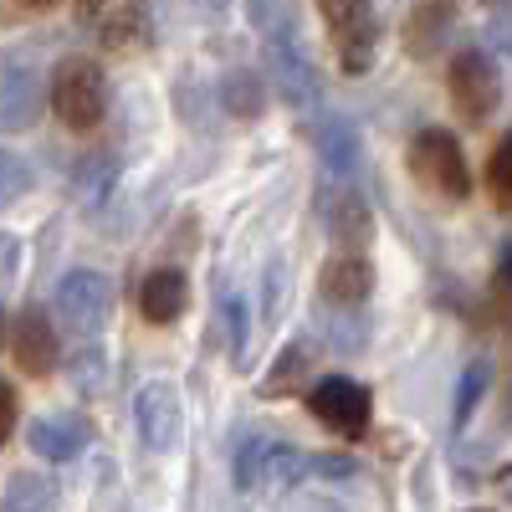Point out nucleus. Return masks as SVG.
<instances>
[{
    "mask_svg": "<svg viewBox=\"0 0 512 512\" xmlns=\"http://www.w3.org/2000/svg\"><path fill=\"white\" fill-rule=\"evenodd\" d=\"M313 144L323 154L328 175H354V169H359V128L349 118H323L313 128Z\"/></svg>",
    "mask_w": 512,
    "mask_h": 512,
    "instance_id": "obj_17",
    "label": "nucleus"
},
{
    "mask_svg": "<svg viewBox=\"0 0 512 512\" xmlns=\"http://www.w3.org/2000/svg\"><path fill=\"white\" fill-rule=\"evenodd\" d=\"M88 436H93V425L82 420L77 410H52V415H36V420L26 425V446H31L41 461H52V466L82 456Z\"/></svg>",
    "mask_w": 512,
    "mask_h": 512,
    "instance_id": "obj_11",
    "label": "nucleus"
},
{
    "mask_svg": "<svg viewBox=\"0 0 512 512\" xmlns=\"http://www.w3.org/2000/svg\"><path fill=\"white\" fill-rule=\"evenodd\" d=\"M6 333H11V328H6V308H0V344H6Z\"/></svg>",
    "mask_w": 512,
    "mask_h": 512,
    "instance_id": "obj_34",
    "label": "nucleus"
},
{
    "mask_svg": "<svg viewBox=\"0 0 512 512\" xmlns=\"http://www.w3.org/2000/svg\"><path fill=\"white\" fill-rule=\"evenodd\" d=\"M21 6H52V0H21Z\"/></svg>",
    "mask_w": 512,
    "mask_h": 512,
    "instance_id": "obj_35",
    "label": "nucleus"
},
{
    "mask_svg": "<svg viewBox=\"0 0 512 512\" xmlns=\"http://www.w3.org/2000/svg\"><path fill=\"white\" fill-rule=\"evenodd\" d=\"M451 26H456V16H451L446 0H420V6L410 11V21H405V52L410 57H436L446 47Z\"/></svg>",
    "mask_w": 512,
    "mask_h": 512,
    "instance_id": "obj_16",
    "label": "nucleus"
},
{
    "mask_svg": "<svg viewBox=\"0 0 512 512\" xmlns=\"http://www.w3.org/2000/svg\"><path fill=\"white\" fill-rule=\"evenodd\" d=\"M487 180H492V190L512 205V134L492 149V164H487Z\"/></svg>",
    "mask_w": 512,
    "mask_h": 512,
    "instance_id": "obj_26",
    "label": "nucleus"
},
{
    "mask_svg": "<svg viewBox=\"0 0 512 512\" xmlns=\"http://www.w3.org/2000/svg\"><path fill=\"white\" fill-rule=\"evenodd\" d=\"M318 221L333 241H364L369 236V205L359 190H323L318 195Z\"/></svg>",
    "mask_w": 512,
    "mask_h": 512,
    "instance_id": "obj_14",
    "label": "nucleus"
},
{
    "mask_svg": "<svg viewBox=\"0 0 512 512\" xmlns=\"http://www.w3.org/2000/svg\"><path fill=\"white\" fill-rule=\"evenodd\" d=\"M26 190H31V169H26L11 149H0V210L16 205Z\"/></svg>",
    "mask_w": 512,
    "mask_h": 512,
    "instance_id": "obj_23",
    "label": "nucleus"
},
{
    "mask_svg": "<svg viewBox=\"0 0 512 512\" xmlns=\"http://www.w3.org/2000/svg\"><path fill=\"white\" fill-rule=\"evenodd\" d=\"M185 297H190L185 272L159 267V272H149V277L139 282V313H144L149 323H175V318L185 313Z\"/></svg>",
    "mask_w": 512,
    "mask_h": 512,
    "instance_id": "obj_15",
    "label": "nucleus"
},
{
    "mask_svg": "<svg viewBox=\"0 0 512 512\" xmlns=\"http://www.w3.org/2000/svg\"><path fill=\"white\" fill-rule=\"evenodd\" d=\"M41 108H47V98H41L36 67H0V128L21 134L41 118Z\"/></svg>",
    "mask_w": 512,
    "mask_h": 512,
    "instance_id": "obj_12",
    "label": "nucleus"
},
{
    "mask_svg": "<svg viewBox=\"0 0 512 512\" xmlns=\"http://www.w3.org/2000/svg\"><path fill=\"white\" fill-rule=\"evenodd\" d=\"M369 292H374V267L364 262L359 251L328 256V267H323V297H328L333 308H359Z\"/></svg>",
    "mask_w": 512,
    "mask_h": 512,
    "instance_id": "obj_13",
    "label": "nucleus"
},
{
    "mask_svg": "<svg viewBox=\"0 0 512 512\" xmlns=\"http://www.w3.org/2000/svg\"><path fill=\"white\" fill-rule=\"evenodd\" d=\"M482 6H507V0H482Z\"/></svg>",
    "mask_w": 512,
    "mask_h": 512,
    "instance_id": "obj_36",
    "label": "nucleus"
},
{
    "mask_svg": "<svg viewBox=\"0 0 512 512\" xmlns=\"http://www.w3.org/2000/svg\"><path fill=\"white\" fill-rule=\"evenodd\" d=\"M292 512H344V507H338V502H328V497H303V502H297Z\"/></svg>",
    "mask_w": 512,
    "mask_h": 512,
    "instance_id": "obj_31",
    "label": "nucleus"
},
{
    "mask_svg": "<svg viewBox=\"0 0 512 512\" xmlns=\"http://www.w3.org/2000/svg\"><path fill=\"white\" fill-rule=\"evenodd\" d=\"M313 472H328L333 482H344V477H354V461H344V456H313Z\"/></svg>",
    "mask_w": 512,
    "mask_h": 512,
    "instance_id": "obj_30",
    "label": "nucleus"
},
{
    "mask_svg": "<svg viewBox=\"0 0 512 512\" xmlns=\"http://www.w3.org/2000/svg\"><path fill=\"white\" fill-rule=\"evenodd\" d=\"M108 185H113V159H88V164H82L77 190H82V200H88V205H98L108 195Z\"/></svg>",
    "mask_w": 512,
    "mask_h": 512,
    "instance_id": "obj_25",
    "label": "nucleus"
},
{
    "mask_svg": "<svg viewBox=\"0 0 512 512\" xmlns=\"http://www.w3.org/2000/svg\"><path fill=\"white\" fill-rule=\"evenodd\" d=\"M221 103H226L236 118H256V113H262V103H267V93H262V77H256L251 67L226 72V82H221Z\"/></svg>",
    "mask_w": 512,
    "mask_h": 512,
    "instance_id": "obj_20",
    "label": "nucleus"
},
{
    "mask_svg": "<svg viewBox=\"0 0 512 512\" xmlns=\"http://www.w3.org/2000/svg\"><path fill=\"white\" fill-rule=\"evenodd\" d=\"M0 512H52V487L41 477H16L0 497Z\"/></svg>",
    "mask_w": 512,
    "mask_h": 512,
    "instance_id": "obj_21",
    "label": "nucleus"
},
{
    "mask_svg": "<svg viewBox=\"0 0 512 512\" xmlns=\"http://www.w3.org/2000/svg\"><path fill=\"white\" fill-rule=\"evenodd\" d=\"M472 512H487V507H472Z\"/></svg>",
    "mask_w": 512,
    "mask_h": 512,
    "instance_id": "obj_37",
    "label": "nucleus"
},
{
    "mask_svg": "<svg viewBox=\"0 0 512 512\" xmlns=\"http://www.w3.org/2000/svg\"><path fill=\"white\" fill-rule=\"evenodd\" d=\"M303 472H313V456H303L297 446H287L277 436H251L236 451V487L241 492H287L303 482Z\"/></svg>",
    "mask_w": 512,
    "mask_h": 512,
    "instance_id": "obj_2",
    "label": "nucleus"
},
{
    "mask_svg": "<svg viewBox=\"0 0 512 512\" xmlns=\"http://www.w3.org/2000/svg\"><path fill=\"white\" fill-rule=\"evenodd\" d=\"M308 410L328 425V431H338V436H364L369 431V415H374V400H369V390L359 379H349V374H328V379H318L313 390H308Z\"/></svg>",
    "mask_w": 512,
    "mask_h": 512,
    "instance_id": "obj_5",
    "label": "nucleus"
},
{
    "mask_svg": "<svg viewBox=\"0 0 512 512\" xmlns=\"http://www.w3.org/2000/svg\"><path fill=\"white\" fill-rule=\"evenodd\" d=\"M318 11L328 21V36L338 47L349 77H364L374 67V47H379V21H374V0H318Z\"/></svg>",
    "mask_w": 512,
    "mask_h": 512,
    "instance_id": "obj_4",
    "label": "nucleus"
},
{
    "mask_svg": "<svg viewBox=\"0 0 512 512\" xmlns=\"http://www.w3.org/2000/svg\"><path fill=\"white\" fill-rule=\"evenodd\" d=\"M502 282H507V292H512V246L502 251Z\"/></svg>",
    "mask_w": 512,
    "mask_h": 512,
    "instance_id": "obj_32",
    "label": "nucleus"
},
{
    "mask_svg": "<svg viewBox=\"0 0 512 512\" xmlns=\"http://www.w3.org/2000/svg\"><path fill=\"white\" fill-rule=\"evenodd\" d=\"M267 77H272V88L287 108H313L318 93H323V82H318V67L313 57L303 52V36H292V41H267Z\"/></svg>",
    "mask_w": 512,
    "mask_h": 512,
    "instance_id": "obj_9",
    "label": "nucleus"
},
{
    "mask_svg": "<svg viewBox=\"0 0 512 512\" xmlns=\"http://www.w3.org/2000/svg\"><path fill=\"white\" fill-rule=\"evenodd\" d=\"M57 313H62V323L77 328V333H98V328L108 323V313H113V287H108V277L93 272V267L67 272V277L57 282Z\"/></svg>",
    "mask_w": 512,
    "mask_h": 512,
    "instance_id": "obj_7",
    "label": "nucleus"
},
{
    "mask_svg": "<svg viewBox=\"0 0 512 512\" xmlns=\"http://www.w3.org/2000/svg\"><path fill=\"white\" fill-rule=\"evenodd\" d=\"M308 364H313V349L308 338H292V344L277 354V364L267 369V384L262 395L267 400H287V395H308Z\"/></svg>",
    "mask_w": 512,
    "mask_h": 512,
    "instance_id": "obj_18",
    "label": "nucleus"
},
{
    "mask_svg": "<svg viewBox=\"0 0 512 512\" xmlns=\"http://www.w3.org/2000/svg\"><path fill=\"white\" fill-rule=\"evenodd\" d=\"M246 16L267 41H292L297 36V0H246Z\"/></svg>",
    "mask_w": 512,
    "mask_h": 512,
    "instance_id": "obj_19",
    "label": "nucleus"
},
{
    "mask_svg": "<svg viewBox=\"0 0 512 512\" xmlns=\"http://www.w3.org/2000/svg\"><path fill=\"white\" fill-rule=\"evenodd\" d=\"M482 390H487V364L477 359V364H466V374H461V390H456V425L472 420V410H477Z\"/></svg>",
    "mask_w": 512,
    "mask_h": 512,
    "instance_id": "obj_24",
    "label": "nucleus"
},
{
    "mask_svg": "<svg viewBox=\"0 0 512 512\" xmlns=\"http://www.w3.org/2000/svg\"><path fill=\"white\" fill-rule=\"evenodd\" d=\"M11 359H16L21 374H31V379H47V374L57 369V359H62L57 328H52V318L41 313V308H21V313H16V323H11Z\"/></svg>",
    "mask_w": 512,
    "mask_h": 512,
    "instance_id": "obj_10",
    "label": "nucleus"
},
{
    "mask_svg": "<svg viewBox=\"0 0 512 512\" xmlns=\"http://www.w3.org/2000/svg\"><path fill=\"white\" fill-rule=\"evenodd\" d=\"M410 175L441 200L472 195V164H466L456 134H446V128H420V134L410 139Z\"/></svg>",
    "mask_w": 512,
    "mask_h": 512,
    "instance_id": "obj_1",
    "label": "nucleus"
},
{
    "mask_svg": "<svg viewBox=\"0 0 512 512\" xmlns=\"http://www.w3.org/2000/svg\"><path fill=\"white\" fill-rule=\"evenodd\" d=\"M200 6H205V11H226V6H231V0H200Z\"/></svg>",
    "mask_w": 512,
    "mask_h": 512,
    "instance_id": "obj_33",
    "label": "nucleus"
},
{
    "mask_svg": "<svg viewBox=\"0 0 512 512\" xmlns=\"http://www.w3.org/2000/svg\"><path fill=\"white\" fill-rule=\"evenodd\" d=\"M487 41H492L497 52H512V11H502V16L487 26Z\"/></svg>",
    "mask_w": 512,
    "mask_h": 512,
    "instance_id": "obj_29",
    "label": "nucleus"
},
{
    "mask_svg": "<svg viewBox=\"0 0 512 512\" xmlns=\"http://www.w3.org/2000/svg\"><path fill=\"white\" fill-rule=\"evenodd\" d=\"M226 328H231V354L241 364L246 359V303H241V297H231V303H226Z\"/></svg>",
    "mask_w": 512,
    "mask_h": 512,
    "instance_id": "obj_27",
    "label": "nucleus"
},
{
    "mask_svg": "<svg viewBox=\"0 0 512 512\" xmlns=\"http://www.w3.org/2000/svg\"><path fill=\"white\" fill-rule=\"evenodd\" d=\"M11 431H16V395H11V384L0 379V446L11 441Z\"/></svg>",
    "mask_w": 512,
    "mask_h": 512,
    "instance_id": "obj_28",
    "label": "nucleus"
},
{
    "mask_svg": "<svg viewBox=\"0 0 512 512\" xmlns=\"http://www.w3.org/2000/svg\"><path fill=\"white\" fill-rule=\"evenodd\" d=\"M52 108L57 118L72 128V134H93L108 113V82H103V67L88 62V57H72L57 67L52 77Z\"/></svg>",
    "mask_w": 512,
    "mask_h": 512,
    "instance_id": "obj_3",
    "label": "nucleus"
},
{
    "mask_svg": "<svg viewBox=\"0 0 512 512\" xmlns=\"http://www.w3.org/2000/svg\"><path fill=\"white\" fill-rule=\"evenodd\" d=\"M364 338H369L364 313L349 308V313H333V318H328V344H333V349H344V354H349V349H364Z\"/></svg>",
    "mask_w": 512,
    "mask_h": 512,
    "instance_id": "obj_22",
    "label": "nucleus"
},
{
    "mask_svg": "<svg viewBox=\"0 0 512 512\" xmlns=\"http://www.w3.org/2000/svg\"><path fill=\"white\" fill-rule=\"evenodd\" d=\"M134 425H139V441L149 451H175L180 431H185V405L180 390L169 379H149L144 390L134 395Z\"/></svg>",
    "mask_w": 512,
    "mask_h": 512,
    "instance_id": "obj_8",
    "label": "nucleus"
},
{
    "mask_svg": "<svg viewBox=\"0 0 512 512\" xmlns=\"http://www.w3.org/2000/svg\"><path fill=\"white\" fill-rule=\"evenodd\" d=\"M446 88H451L456 113H461V118H472V123L492 118V113H497V103H502V77H497V62H492L487 52H477V47L456 52Z\"/></svg>",
    "mask_w": 512,
    "mask_h": 512,
    "instance_id": "obj_6",
    "label": "nucleus"
}]
</instances>
